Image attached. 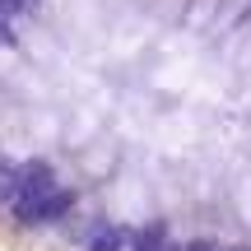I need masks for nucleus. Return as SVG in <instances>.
Segmentation results:
<instances>
[{
  "mask_svg": "<svg viewBox=\"0 0 251 251\" xmlns=\"http://www.w3.org/2000/svg\"><path fill=\"white\" fill-rule=\"evenodd\" d=\"M24 196V177H19V163L14 158H0V205H14Z\"/></svg>",
  "mask_w": 251,
  "mask_h": 251,
  "instance_id": "1",
  "label": "nucleus"
}]
</instances>
